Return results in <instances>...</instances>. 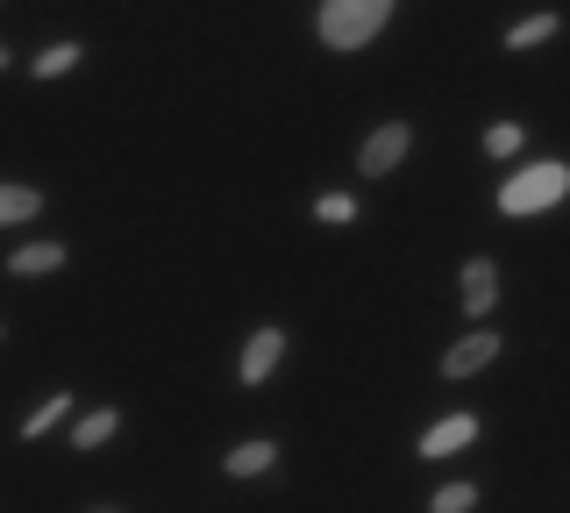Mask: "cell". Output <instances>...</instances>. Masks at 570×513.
<instances>
[{"label": "cell", "instance_id": "obj_11", "mask_svg": "<svg viewBox=\"0 0 570 513\" xmlns=\"http://www.w3.org/2000/svg\"><path fill=\"white\" fill-rule=\"evenodd\" d=\"M557 29H563V22L542 8V14H528V22H513V29H507V50H534V43H549V37H557Z\"/></svg>", "mask_w": 570, "mask_h": 513}, {"label": "cell", "instance_id": "obj_1", "mask_svg": "<svg viewBox=\"0 0 570 513\" xmlns=\"http://www.w3.org/2000/svg\"><path fill=\"white\" fill-rule=\"evenodd\" d=\"M570 193V165H557V157H542V165H528V171H513L507 186H499V215L507 221H521V215H542V207H557Z\"/></svg>", "mask_w": 570, "mask_h": 513}, {"label": "cell", "instance_id": "obj_14", "mask_svg": "<svg viewBox=\"0 0 570 513\" xmlns=\"http://www.w3.org/2000/svg\"><path fill=\"white\" fill-rule=\"evenodd\" d=\"M71 65H79V43H50V50H36V79H65Z\"/></svg>", "mask_w": 570, "mask_h": 513}, {"label": "cell", "instance_id": "obj_16", "mask_svg": "<svg viewBox=\"0 0 570 513\" xmlns=\"http://www.w3.org/2000/svg\"><path fill=\"white\" fill-rule=\"evenodd\" d=\"M471 506H478V485H442L428 500V513H471Z\"/></svg>", "mask_w": 570, "mask_h": 513}, {"label": "cell", "instance_id": "obj_5", "mask_svg": "<svg viewBox=\"0 0 570 513\" xmlns=\"http://www.w3.org/2000/svg\"><path fill=\"white\" fill-rule=\"evenodd\" d=\"M278 357H285V328H257V335L243 343V364H236V378H243V385H264V378L278 371Z\"/></svg>", "mask_w": 570, "mask_h": 513}, {"label": "cell", "instance_id": "obj_4", "mask_svg": "<svg viewBox=\"0 0 570 513\" xmlns=\"http://www.w3.org/2000/svg\"><path fill=\"white\" fill-rule=\"evenodd\" d=\"M492 357H499V335H492V328H471L463 343H450V357H442V378H478Z\"/></svg>", "mask_w": 570, "mask_h": 513}, {"label": "cell", "instance_id": "obj_18", "mask_svg": "<svg viewBox=\"0 0 570 513\" xmlns=\"http://www.w3.org/2000/svg\"><path fill=\"white\" fill-rule=\"evenodd\" d=\"M0 72H8V43H0Z\"/></svg>", "mask_w": 570, "mask_h": 513}, {"label": "cell", "instance_id": "obj_12", "mask_svg": "<svg viewBox=\"0 0 570 513\" xmlns=\"http://www.w3.org/2000/svg\"><path fill=\"white\" fill-rule=\"evenodd\" d=\"M58 421H71V393H58V399H43V406H36V414L22 421V442H43L50 428H58Z\"/></svg>", "mask_w": 570, "mask_h": 513}, {"label": "cell", "instance_id": "obj_8", "mask_svg": "<svg viewBox=\"0 0 570 513\" xmlns=\"http://www.w3.org/2000/svg\"><path fill=\"white\" fill-rule=\"evenodd\" d=\"M272 464H278V442H264V435H249V442L228 450V477H264Z\"/></svg>", "mask_w": 570, "mask_h": 513}, {"label": "cell", "instance_id": "obj_6", "mask_svg": "<svg viewBox=\"0 0 570 513\" xmlns=\"http://www.w3.org/2000/svg\"><path fill=\"white\" fill-rule=\"evenodd\" d=\"M492 299H499V264L492 257H463V314H471V322H485Z\"/></svg>", "mask_w": 570, "mask_h": 513}, {"label": "cell", "instance_id": "obj_2", "mask_svg": "<svg viewBox=\"0 0 570 513\" xmlns=\"http://www.w3.org/2000/svg\"><path fill=\"white\" fill-rule=\"evenodd\" d=\"M385 22H392L385 0H328V8L314 14V29H321V43H328V50H364Z\"/></svg>", "mask_w": 570, "mask_h": 513}, {"label": "cell", "instance_id": "obj_10", "mask_svg": "<svg viewBox=\"0 0 570 513\" xmlns=\"http://www.w3.org/2000/svg\"><path fill=\"white\" fill-rule=\"evenodd\" d=\"M36 215H43V193H29V186H0V228L36 221Z\"/></svg>", "mask_w": 570, "mask_h": 513}, {"label": "cell", "instance_id": "obj_15", "mask_svg": "<svg viewBox=\"0 0 570 513\" xmlns=\"http://www.w3.org/2000/svg\"><path fill=\"white\" fill-rule=\"evenodd\" d=\"M521 144H528L521 121H492L485 129V157H521Z\"/></svg>", "mask_w": 570, "mask_h": 513}, {"label": "cell", "instance_id": "obj_17", "mask_svg": "<svg viewBox=\"0 0 570 513\" xmlns=\"http://www.w3.org/2000/svg\"><path fill=\"white\" fill-rule=\"evenodd\" d=\"M314 215H321V221H356V200H350V193H321Z\"/></svg>", "mask_w": 570, "mask_h": 513}, {"label": "cell", "instance_id": "obj_9", "mask_svg": "<svg viewBox=\"0 0 570 513\" xmlns=\"http://www.w3.org/2000/svg\"><path fill=\"white\" fill-rule=\"evenodd\" d=\"M58 264H65V243H22V250L8 257V272L14 278H50Z\"/></svg>", "mask_w": 570, "mask_h": 513}, {"label": "cell", "instance_id": "obj_7", "mask_svg": "<svg viewBox=\"0 0 570 513\" xmlns=\"http://www.w3.org/2000/svg\"><path fill=\"white\" fill-rule=\"evenodd\" d=\"M471 442H478V421L450 414V421H435V428L421 435V456H456V450H471Z\"/></svg>", "mask_w": 570, "mask_h": 513}, {"label": "cell", "instance_id": "obj_3", "mask_svg": "<svg viewBox=\"0 0 570 513\" xmlns=\"http://www.w3.org/2000/svg\"><path fill=\"white\" fill-rule=\"evenodd\" d=\"M406 150H414V129H406V121H385V129H371V144L356 150V165H364V179H385Z\"/></svg>", "mask_w": 570, "mask_h": 513}, {"label": "cell", "instance_id": "obj_13", "mask_svg": "<svg viewBox=\"0 0 570 513\" xmlns=\"http://www.w3.org/2000/svg\"><path fill=\"white\" fill-rule=\"evenodd\" d=\"M115 428H121V414H115V406H100V414H86L79 428H71V442H79V450H100V442H115Z\"/></svg>", "mask_w": 570, "mask_h": 513}]
</instances>
